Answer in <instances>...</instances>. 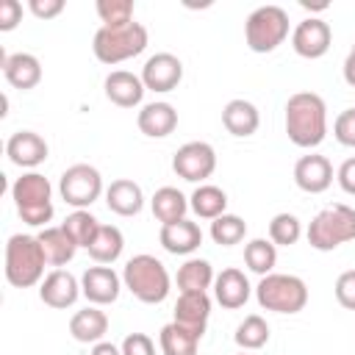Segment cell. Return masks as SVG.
<instances>
[{"label":"cell","instance_id":"cb8c5ba5","mask_svg":"<svg viewBox=\"0 0 355 355\" xmlns=\"http://www.w3.org/2000/svg\"><path fill=\"white\" fill-rule=\"evenodd\" d=\"M69 333L80 344H100L108 333V316L97 305H86L83 311H75L69 319Z\"/></svg>","mask_w":355,"mask_h":355},{"label":"cell","instance_id":"52a82bcc","mask_svg":"<svg viewBox=\"0 0 355 355\" xmlns=\"http://www.w3.org/2000/svg\"><path fill=\"white\" fill-rule=\"evenodd\" d=\"M255 297H258V305L266 308V311H275V313H300L308 305V286L297 275L272 272V275H263L258 280Z\"/></svg>","mask_w":355,"mask_h":355},{"label":"cell","instance_id":"7bdbcfd3","mask_svg":"<svg viewBox=\"0 0 355 355\" xmlns=\"http://www.w3.org/2000/svg\"><path fill=\"white\" fill-rule=\"evenodd\" d=\"M336 180H338V186H341L347 194H352V197H355V155H352V158H347V161L338 166Z\"/></svg>","mask_w":355,"mask_h":355},{"label":"cell","instance_id":"60d3db41","mask_svg":"<svg viewBox=\"0 0 355 355\" xmlns=\"http://www.w3.org/2000/svg\"><path fill=\"white\" fill-rule=\"evenodd\" d=\"M22 22V3L19 0H0V31H14Z\"/></svg>","mask_w":355,"mask_h":355},{"label":"cell","instance_id":"b9f144b4","mask_svg":"<svg viewBox=\"0 0 355 355\" xmlns=\"http://www.w3.org/2000/svg\"><path fill=\"white\" fill-rule=\"evenodd\" d=\"M28 8L39 19H53V17H58L64 11V0H31Z\"/></svg>","mask_w":355,"mask_h":355},{"label":"cell","instance_id":"44dd1931","mask_svg":"<svg viewBox=\"0 0 355 355\" xmlns=\"http://www.w3.org/2000/svg\"><path fill=\"white\" fill-rule=\"evenodd\" d=\"M136 125L144 136L150 139H164L169 136L175 128H178V111L172 103H164V100H155V103H147L141 105L139 116H136Z\"/></svg>","mask_w":355,"mask_h":355},{"label":"cell","instance_id":"603a6c76","mask_svg":"<svg viewBox=\"0 0 355 355\" xmlns=\"http://www.w3.org/2000/svg\"><path fill=\"white\" fill-rule=\"evenodd\" d=\"M105 205L119 216H136L144 208V191L136 180L128 178L111 180V186L105 189Z\"/></svg>","mask_w":355,"mask_h":355},{"label":"cell","instance_id":"277c9868","mask_svg":"<svg viewBox=\"0 0 355 355\" xmlns=\"http://www.w3.org/2000/svg\"><path fill=\"white\" fill-rule=\"evenodd\" d=\"M11 200L22 222L47 227L53 219V186L42 172H25L11 183Z\"/></svg>","mask_w":355,"mask_h":355},{"label":"cell","instance_id":"f6af8a7d","mask_svg":"<svg viewBox=\"0 0 355 355\" xmlns=\"http://www.w3.org/2000/svg\"><path fill=\"white\" fill-rule=\"evenodd\" d=\"M344 80L355 89V55H352V53L344 58Z\"/></svg>","mask_w":355,"mask_h":355},{"label":"cell","instance_id":"8992f818","mask_svg":"<svg viewBox=\"0 0 355 355\" xmlns=\"http://www.w3.org/2000/svg\"><path fill=\"white\" fill-rule=\"evenodd\" d=\"M147 28L141 22H128V25H116V28H108L103 25L97 33H94V42H92V50L97 55V61L103 64H119V61H128L139 53H144L147 47Z\"/></svg>","mask_w":355,"mask_h":355},{"label":"cell","instance_id":"484cf974","mask_svg":"<svg viewBox=\"0 0 355 355\" xmlns=\"http://www.w3.org/2000/svg\"><path fill=\"white\" fill-rule=\"evenodd\" d=\"M150 208H153V216L161 222V225H169V222H180L186 219V211H189V200L180 189L175 186H161L153 200H150Z\"/></svg>","mask_w":355,"mask_h":355},{"label":"cell","instance_id":"ab89813d","mask_svg":"<svg viewBox=\"0 0 355 355\" xmlns=\"http://www.w3.org/2000/svg\"><path fill=\"white\" fill-rule=\"evenodd\" d=\"M122 355H155V344L147 333H130L122 341Z\"/></svg>","mask_w":355,"mask_h":355},{"label":"cell","instance_id":"5bb4252c","mask_svg":"<svg viewBox=\"0 0 355 355\" xmlns=\"http://www.w3.org/2000/svg\"><path fill=\"white\" fill-rule=\"evenodd\" d=\"M122 288V277L111 266H89L80 277V291L92 305H111L116 302Z\"/></svg>","mask_w":355,"mask_h":355},{"label":"cell","instance_id":"ffe728a7","mask_svg":"<svg viewBox=\"0 0 355 355\" xmlns=\"http://www.w3.org/2000/svg\"><path fill=\"white\" fill-rule=\"evenodd\" d=\"M250 294H252L250 280H247V275H244L241 269H236V266L222 269V272L216 275V280H214V297H216V302H219L222 308H227V311L241 308V305L250 300Z\"/></svg>","mask_w":355,"mask_h":355},{"label":"cell","instance_id":"ac0fdd59","mask_svg":"<svg viewBox=\"0 0 355 355\" xmlns=\"http://www.w3.org/2000/svg\"><path fill=\"white\" fill-rule=\"evenodd\" d=\"M0 67H3V75L6 80L14 86V89H33L39 80H42V64L33 53H0Z\"/></svg>","mask_w":355,"mask_h":355},{"label":"cell","instance_id":"d590c367","mask_svg":"<svg viewBox=\"0 0 355 355\" xmlns=\"http://www.w3.org/2000/svg\"><path fill=\"white\" fill-rule=\"evenodd\" d=\"M300 236H302V222L294 216V214H288V211H283V214H275L272 216V222H269V241L277 247H291V244H297L300 241Z\"/></svg>","mask_w":355,"mask_h":355},{"label":"cell","instance_id":"d6a6232c","mask_svg":"<svg viewBox=\"0 0 355 355\" xmlns=\"http://www.w3.org/2000/svg\"><path fill=\"white\" fill-rule=\"evenodd\" d=\"M69 236H72V241L78 244V247H86L89 250V244H92V239L97 236V230H100V222L89 214V208H80V211H72L67 219H64V225H61Z\"/></svg>","mask_w":355,"mask_h":355},{"label":"cell","instance_id":"2e32d148","mask_svg":"<svg viewBox=\"0 0 355 355\" xmlns=\"http://www.w3.org/2000/svg\"><path fill=\"white\" fill-rule=\"evenodd\" d=\"M294 183L305 194H322L333 183V164L324 155H316V153L302 155L294 164Z\"/></svg>","mask_w":355,"mask_h":355},{"label":"cell","instance_id":"e575fe53","mask_svg":"<svg viewBox=\"0 0 355 355\" xmlns=\"http://www.w3.org/2000/svg\"><path fill=\"white\" fill-rule=\"evenodd\" d=\"M244 236H247V222L236 214H222L211 222V239L222 247H233L244 241Z\"/></svg>","mask_w":355,"mask_h":355},{"label":"cell","instance_id":"5b68a950","mask_svg":"<svg viewBox=\"0 0 355 355\" xmlns=\"http://www.w3.org/2000/svg\"><path fill=\"white\" fill-rule=\"evenodd\" d=\"M308 244L319 252H330L355 239V208L336 202L322 208L308 225Z\"/></svg>","mask_w":355,"mask_h":355},{"label":"cell","instance_id":"4316f807","mask_svg":"<svg viewBox=\"0 0 355 355\" xmlns=\"http://www.w3.org/2000/svg\"><path fill=\"white\" fill-rule=\"evenodd\" d=\"M36 239L42 244V252L47 258V266H64V263H69L75 258L78 244L72 241V236L64 227H44Z\"/></svg>","mask_w":355,"mask_h":355},{"label":"cell","instance_id":"7a4b0ae2","mask_svg":"<svg viewBox=\"0 0 355 355\" xmlns=\"http://www.w3.org/2000/svg\"><path fill=\"white\" fill-rule=\"evenodd\" d=\"M47 258L36 236L14 233L6 241V280L14 288H31L44 280Z\"/></svg>","mask_w":355,"mask_h":355},{"label":"cell","instance_id":"3957f363","mask_svg":"<svg viewBox=\"0 0 355 355\" xmlns=\"http://www.w3.org/2000/svg\"><path fill=\"white\" fill-rule=\"evenodd\" d=\"M122 283L125 288L139 300V302H147V305H158L169 297V272L166 266L155 258V255H133L125 269H122Z\"/></svg>","mask_w":355,"mask_h":355},{"label":"cell","instance_id":"7402d4cb","mask_svg":"<svg viewBox=\"0 0 355 355\" xmlns=\"http://www.w3.org/2000/svg\"><path fill=\"white\" fill-rule=\"evenodd\" d=\"M105 97L119 105V108H133L141 103L144 97V83H141V75H133L128 69H114L108 78H105Z\"/></svg>","mask_w":355,"mask_h":355},{"label":"cell","instance_id":"9c48e42d","mask_svg":"<svg viewBox=\"0 0 355 355\" xmlns=\"http://www.w3.org/2000/svg\"><path fill=\"white\" fill-rule=\"evenodd\" d=\"M58 191H61V200L75 211L89 208L103 194V175L92 164H72L69 169H64L58 180Z\"/></svg>","mask_w":355,"mask_h":355},{"label":"cell","instance_id":"d6986e66","mask_svg":"<svg viewBox=\"0 0 355 355\" xmlns=\"http://www.w3.org/2000/svg\"><path fill=\"white\" fill-rule=\"evenodd\" d=\"M158 241L166 252L172 255H191L194 250H200L202 244V230L197 222L191 219H180V222H169V225H161V233H158Z\"/></svg>","mask_w":355,"mask_h":355},{"label":"cell","instance_id":"6da1fadb","mask_svg":"<svg viewBox=\"0 0 355 355\" xmlns=\"http://www.w3.org/2000/svg\"><path fill=\"white\" fill-rule=\"evenodd\" d=\"M286 133L291 144L313 150L327 136V105L316 92H297L286 103Z\"/></svg>","mask_w":355,"mask_h":355},{"label":"cell","instance_id":"8d00e7d4","mask_svg":"<svg viewBox=\"0 0 355 355\" xmlns=\"http://www.w3.org/2000/svg\"><path fill=\"white\" fill-rule=\"evenodd\" d=\"M97 17L108 28L128 25L133 22V0H97Z\"/></svg>","mask_w":355,"mask_h":355},{"label":"cell","instance_id":"bcb514c9","mask_svg":"<svg viewBox=\"0 0 355 355\" xmlns=\"http://www.w3.org/2000/svg\"><path fill=\"white\" fill-rule=\"evenodd\" d=\"M349 53H352V55H355V44H352V50H349Z\"/></svg>","mask_w":355,"mask_h":355},{"label":"cell","instance_id":"7dc6e473","mask_svg":"<svg viewBox=\"0 0 355 355\" xmlns=\"http://www.w3.org/2000/svg\"><path fill=\"white\" fill-rule=\"evenodd\" d=\"M241 355H244V352H241Z\"/></svg>","mask_w":355,"mask_h":355},{"label":"cell","instance_id":"f35d334b","mask_svg":"<svg viewBox=\"0 0 355 355\" xmlns=\"http://www.w3.org/2000/svg\"><path fill=\"white\" fill-rule=\"evenodd\" d=\"M336 300L341 308L355 311V269H347L336 277Z\"/></svg>","mask_w":355,"mask_h":355},{"label":"cell","instance_id":"4fadbf2b","mask_svg":"<svg viewBox=\"0 0 355 355\" xmlns=\"http://www.w3.org/2000/svg\"><path fill=\"white\" fill-rule=\"evenodd\" d=\"M80 294H83V291H80V280H78L72 272H67V269H53V272L39 283V300H42L44 305L55 308V311H64V308L75 305Z\"/></svg>","mask_w":355,"mask_h":355},{"label":"cell","instance_id":"4dcf8cb0","mask_svg":"<svg viewBox=\"0 0 355 355\" xmlns=\"http://www.w3.org/2000/svg\"><path fill=\"white\" fill-rule=\"evenodd\" d=\"M178 288L180 294L183 291H208L216 280L214 275V266L205 261V258H189L180 269H178Z\"/></svg>","mask_w":355,"mask_h":355},{"label":"cell","instance_id":"9a60e30c","mask_svg":"<svg viewBox=\"0 0 355 355\" xmlns=\"http://www.w3.org/2000/svg\"><path fill=\"white\" fill-rule=\"evenodd\" d=\"M47 153H50L47 141L39 133H33V130H17L6 141L8 161L17 164V166H22V169H31V172L47 158Z\"/></svg>","mask_w":355,"mask_h":355},{"label":"cell","instance_id":"d4e9b609","mask_svg":"<svg viewBox=\"0 0 355 355\" xmlns=\"http://www.w3.org/2000/svg\"><path fill=\"white\" fill-rule=\"evenodd\" d=\"M222 125H225L227 133L244 139V136H252V133L258 130L261 114H258V108H255L250 100L236 97V100H230V103L222 108Z\"/></svg>","mask_w":355,"mask_h":355},{"label":"cell","instance_id":"1f68e13d","mask_svg":"<svg viewBox=\"0 0 355 355\" xmlns=\"http://www.w3.org/2000/svg\"><path fill=\"white\" fill-rule=\"evenodd\" d=\"M244 263H247L250 272H255L261 277L272 275V269L277 263V247L269 239H252L244 247Z\"/></svg>","mask_w":355,"mask_h":355},{"label":"cell","instance_id":"f546056e","mask_svg":"<svg viewBox=\"0 0 355 355\" xmlns=\"http://www.w3.org/2000/svg\"><path fill=\"white\" fill-rule=\"evenodd\" d=\"M122 250H125V236H122V230L119 227H114V225H100V230H97V236L92 239V244H89V255L97 261V263H114L119 255H122Z\"/></svg>","mask_w":355,"mask_h":355},{"label":"cell","instance_id":"e0dca14e","mask_svg":"<svg viewBox=\"0 0 355 355\" xmlns=\"http://www.w3.org/2000/svg\"><path fill=\"white\" fill-rule=\"evenodd\" d=\"M208 316H211V297H208V291H183L178 297V302H175V319L172 322L194 330L202 338Z\"/></svg>","mask_w":355,"mask_h":355},{"label":"cell","instance_id":"30bf717a","mask_svg":"<svg viewBox=\"0 0 355 355\" xmlns=\"http://www.w3.org/2000/svg\"><path fill=\"white\" fill-rule=\"evenodd\" d=\"M172 169L189 183H202L216 169V153L208 141H186L172 155Z\"/></svg>","mask_w":355,"mask_h":355},{"label":"cell","instance_id":"83f0119b","mask_svg":"<svg viewBox=\"0 0 355 355\" xmlns=\"http://www.w3.org/2000/svg\"><path fill=\"white\" fill-rule=\"evenodd\" d=\"M189 208L200 216V219H216V216H222V214H227L225 208H227V194L219 189V186H214V183H200L194 191H191V197H189Z\"/></svg>","mask_w":355,"mask_h":355},{"label":"cell","instance_id":"ee69618b","mask_svg":"<svg viewBox=\"0 0 355 355\" xmlns=\"http://www.w3.org/2000/svg\"><path fill=\"white\" fill-rule=\"evenodd\" d=\"M89 355H122V349H119L116 344H111V341H100V344L92 347Z\"/></svg>","mask_w":355,"mask_h":355},{"label":"cell","instance_id":"7c38bea8","mask_svg":"<svg viewBox=\"0 0 355 355\" xmlns=\"http://www.w3.org/2000/svg\"><path fill=\"white\" fill-rule=\"evenodd\" d=\"M330 42H333V31L324 19L319 17H308L302 19L294 33H291V47L297 55L302 58H322L327 50H330Z\"/></svg>","mask_w":355,"mask_h":355},{"label":"cell","instance_id":"74e56055","mask_svg":"<svg viewBox=\"0 0 355 355\" xmlns=\"http://www.w3.org/2000/svg\"><path fill=\"white\" fill-rule=\"evenodd\" d=\"M333 136L344 147H355V108H344L333 122Z\"/></svg>","mask_w":355,"mask_h":355},{"label":"cell","instance_id":"f1b7e54d","mask_svg":"<svg viewBox=\"0 0 355 355\" xmlns=\"http://www.w3.org/2000/svg\"><path fill=\"white\" fill-rule=\"evenodd\" d=\"M158 344H161V352L164 355H197V344H200V336L178 322H169L161 327L158 333Z\"/></svg>","mask_w":355,"mask_h":355},{"label":"cell","instance_id":"8fae6325","mask_svg":"<svg viewBox=\"0 0 355 355\" xmlns=\"http://www.w3.org/2000/svg\"><path fill=\"white\" fill-rule=\"evenodd\" d=\"M183 80V61L172 53H155L141 67V83L150 92H172Z\"/></svg>","mask_w":355,"mask_h":355},{"label":"cell","instance_id":"836d02e7","mask_svg":"<svg viewBox=\"0 0 355 355\" xmlns=\"http://www.w3.org/2000/svg\"><path fill=\"white\" fill-rule=\"evenodd\" d=\"M236 344L241 347V349H261L266 341H269V324H266V319L263 316H258V313H250V316H244V322L236 327Z\"/></svg>","mask_w":355,"mask_h":355},{"label":"cell","instance_id":"ba28073f","mask_svg":"<svg viewBox=\"0 0 355 355\" xmlns=\"http://www.w3.org/2000/svg\"><path fill=\"white\" fill-rule=\"evenodd\" d=\"M288 36V14L280 6H258L244 22V39L252 53H272Z\"/></svg>","mask_w":355,"mask_h":355}]
</instances>
